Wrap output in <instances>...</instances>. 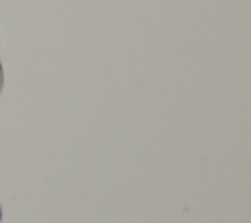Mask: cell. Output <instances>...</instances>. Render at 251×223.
Listing matches in <instances>:
<instances>
[{
	"instance_id": "6da1fadb",
	"label": "cell",
	"mask_w": 251,
	"mask_h": 223,
	"mask_svg": "<svg viewBox=\"0 0 251 223\" xmlns=\"http://www.w3.org/2000/svg\"><path fill=\"white\" fill-rule=\"evenodd\" d=\"M4 88V68H2V63H0V92Z\"/></svg>"
},
{
	"instance_id": "7a4b0ae2",
	"label": "cell",
	"mask_w": 251,
	"mask_h": 223,
	"mask_svg": "<svg viewBox=\"0 0 251 223\" xmlns=\"http://www.w3.org/2000/svg\"><path fill=\"white\" fill-rule=\"evenodd\" d=\"M0 221H2V209H0Z\"/></svg>"
}]
</instances>
